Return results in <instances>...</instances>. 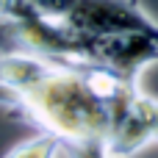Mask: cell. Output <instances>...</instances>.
<instances>
[{"instance_id":"7","label":"cell","mask_w":158,"mask_h":158,"mask_svg":"<svg viewBox=\"0 0 158 158\" xmlns=\"http://www.w3.org/2000/svg\"><path fill=\"white\" fill-rule=\"evenodd\" d=\"M14 3H19V0H0V14H3V11H6V8H11V6H14Z\"/></svg>"},{"instance_id":"3","label":"cell","mask_w":158,"mask_h":158,"mask_svg":"<svg viewBox=\"0 0 158 158\" xmlns=\"http://www.w3.org/2000/svg\"><path fill=\"white\" fill-rule=\"evenodd\" d=\"M158 61V42L150 36H103L92 39V64L106 67L133 83H139L142 72Z\"/></svg>"},{"instance_id":"5","label":"cell","mask_w":158,"mask_h":158,"mask_svg":"<svg viewBox=\"0 0 158 158\" xmlns=\"http://www.w3.org/2000/svg\"><path fill=\"white\" fill-rule=\"evenodd\" d=\"M61 153H64V139L50 131H39L31 139L11 147L3 158H58Z\"/></svg>"},{"instance_id":"6","label":"cell","mask_w":158,"mask_h":158,"mask_svg":"<svg viewBox=\"0 0 158 158\" xmlns=\"http://www.w3.org/2000/svg\"><path fill=\"white\" fill-rule=\"evenodd\" d=\"M28 3H31V8L39 11L42 17L56 19V22H64V19L72 14V8H75L78 0H28Z\"/></svg>"},{"instance_id":"2","label":"cell","mask_w":158,"mask_h":158,"mask_svg":"<svg viewBox=\"0 0 158 158\" xmlns=\"http://www.w3.org/2000/svg\"><path fill=\"white\" fill-rule=\"evenodd\" d=\"M64 22L92 39L139 33L158 42V22L139 0H78Z\"/></svg>"},{"instance_id":"4","label":"cell","mask_w":158,"mask_h":158,"mask_svg":"<svg viewBox=\"0 0 158 158\" xmlns=\"http://www.w3.org/2000/svg\"><path fill=\"white\" fill-rule=\"evenodd\" d=\"M153 142H158V100L147 97L139 89L117 117L114 133L106 142V147L122 158H131Z\"/></svg>"},{"instance_id":"1","label":"cell","mask_w":158,"mask_h":158,"mask_svg":"<svg viewBox=\"0 0 158 158\" xmlns=\"http://www.w3.org/2000/svg\"><path fill=\"white\" fill-rule=\"evenodd\" d=\"M0 86L17 97V117L61 136L64 144L108 142L114 133V108L92 89L86 67L3 50Z\"/></svg>"}]
</instances>
